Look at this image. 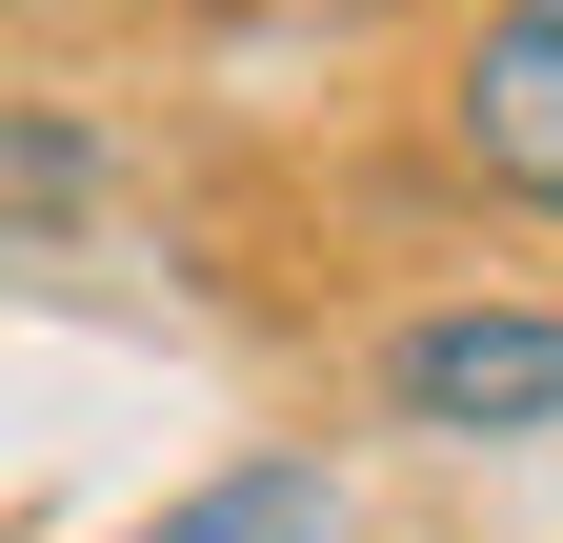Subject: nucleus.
<instances>
[{
  "mask_svg": "<svg viewBox=\"0 0 563 543\" xmlns=\"http://www.w3.org/2000/svg\"><path fill=\"white\" fill-rule=\"evenodd\" d=\"M383 423H422V443H563V302H422V322H383Z\"/></svg>",
  "mask_w": 563,
  "mask_h": 543,
  "instance_id": "f257e3e1",
  "label": "nucleus"
},
{
  "mask_svg": "<svg viewBox=\"0 0 563 543\" xmlns=\"http://www.w3.org/2000/svg\"><path fill=\"white\" fill-rule=\"evenodd\" d=\"M443 142L483 201H523V222H563V0H483L463 60H443Z\"/></svg>",
  "mask_w": 563,
  "mask_h": 543,
  "instance_id": "f03ea898",
  "label": "nucleus"
},
{
  "mask_svg": "<svg viewBox=\"0 0 563 543\" xmlns=\"http://www.w3.org/2000/svg\"><path fill=\"white\" fill-rule=\"evenodd\" d=\"M141 543H342V484H322V463H222V484L162 503Z\"/></svg>",
  "mask_w": 563,
  "mask_h": 543,
  "instance_id": "7ed1b4c3",
  "label": "nucleus"
},
{
  "mask_svg": "<svg viewBox=\"0 0 563 543\" xmlns=\"http://www.w3.org/2000/svg\"><path fill=\"white\" fill-rule=\"evenodd\" d=\"M81 201H101V121H81V101H21V121H0V222L60 242Z\"/></svg>",
  "mask_w": 563,
  "mask_h": 543,
  "instance_id": "20e7f679",
  "label": "nucleus"
}]
</instances>
